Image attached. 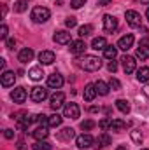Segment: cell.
I'll list each match as a JSON object with an SVG mask.
<instances>
[{
	"instance_id": "obj_10",
	"label": "cell",
	"mask_w": 149,
	"mask_h": 150,
	"mask_svg": "<svg viewBox=\"0 0 149 150\" xmlns=\"http://www.w3.org/2000/svg\"><path fill=\"white\" fill-rule=\"evenodd\" d=\"M49 101H51L49 107H51L53 110H58V108H62L63 103H65V94H63V93H54Z\"/></svg>"
},
{
	"instance_id": "obj_11",
	"label": "cell",
	"mask_w": 149,
	"mask_h": 150,
	"mask_svg": "<svg viewBox=\"0 0 149 150\" xmlns=\"http://www.w3.org/2000/svg\"><path fill=\"white\" fill-rule=\"evenodd\" d=\"M11 98L14 100V103H25L27 100V89L25 87H14L11 93Z\"/></svg>"
},
{
	"instance_id": "obj_1",
	"label": "cell",
	"mask_w": 149,
	"mask_h": 150,
	"mask_svg": "<svg viewBox=\"0 0 149 150\" xmlns=\"http://www.w3.org/2000/svg\"><path fill=\"white\" fill-rule=\"evenodd\" d=\"M77 65H79L84 72H97V70H100L102 61H100V58H97V56H84L82 59L77 61Z\"/></svg>"
},
{
	"instance_id": "obj_14",
	"label": "cell",
	"mask_w": 149,
	"mask_h": 150,
	"mask_svg": "<svg viewBox=\"0 0 149 150\" xmlns=\"http://www.w3.org/2000/svg\"><path fill=\"white\" fill-rule=\"evenodd\" d=\"M86 42L84 40H72L70 42V52L72 54H82L84 51H86Z\"/></svg>"
},
{
	"instance_id": "obj_48",
	"label": "cell",
	"mask_w": 149,
	"mask_h": 150,
	"mask_svg": "<svg viewBox=\"0 0 149 150\" xmlns=\"http://www.w3.org/2000/svg\"><path fill=\"white\" fill-rule=\"evenodd\" d=\"M5 14H7V7L4 5V7H2V16H5Z\"/></svg>"
},
{
	"instance_id": "obj_34",
	"label": "cell",
	"mask_w": 149,
	"mask_h": 150,
	"mask_svg": "<svg viewBox=\"0 0 149 150\" xmlns=\"http://www.w3.org/2000/svg\"><path fill=\"white\" fill-rule=\"evenodd\" d=\"M27 4H28L27 0H18V2L14 4V11H16V12H25V11H27Z\"/></svg>"
},
{
	"instance_id": "obj_51",
	"label": "cell",
	"mask_w": 149,
	"mask_h": 150,
	"mask_svg": "<svg viewBox=\"0 0 149 150\" xmlns=\"http://www.w3.org/2000/svg\"><path fill=\"white\" fill-rule=\"evenodd\" d=\"M140 2H142V4H149V0H140Z\"/></svg>"
},
{
	"instance_id": "obj_22",
	"label": "cell",
	"mask_w": 149,
	"mask_h": 150,
	"mask_svg": "<svg viewBox=\"0 0 149 150\" xmlns=\"http://www.w3.org/2000/svg\"><path fill=\"white\" fill-rule=\"evenodd\" d=\"M32 134H34V138H35V140L39 142V140H46V138L49 136V131H47V127L40 126V127H37V129H35Z\"/></svg>"
},
{
	"instance_id": "obj_23",
	"label": "cell",
	"mask_w": 149,
	"mask_h": 150,
	"mask_svg": "<svg viewBox=\"0 0 149 150\" xmlns=\"http://www.w3.org/2000/svg\"><path fill=\"white\" fill-rule=\"evenodd\" d=\"M123 129H126V122H125V120H121V119H112V122H111V131L119 133V131H123Z\"/></svg>"
},
{
	"instance_id": "obj_43",
	"label": "cell",
	"mask_w": 149,
	"mask_h": 150,
	"mask_svg": "<svg viewBox=\"0 0 149 150\" xmlns=\"http://www.w3.org/2000/svg\"><path fill=\"white\" fill-rule=\"evenodd\" d=\"M14 45H16V40H14V38H7V47H9V49H12Z\"/></svg>"
},
{
	"instance_id": "obj_32",
	"label": "cell",
	"mask_w": 149,
	"mask_h": 150,
	"mask_svg": "<svg viewBox=\"0 0 149 150\" xmlns=\"http://www.w3.org/2000/svg\"><path fill=\"white\" fill-rule=\"evenodd\" d=\"M34 150H51V145L46 140H39L37 143H34Z\"/></svg>"
},
{
	"instance_id": "obj_30",
	"label": "cell",
	"mask_w": 149,
	"mask_h": 150,
	"mask_svg": "<svg viewBox=\"0 0 149 150\" xmlns=\"http://www.w3.org/2000/svg\"><path fill=\"white\" fill-rule=\"evenodd\" d=\"M97 143H98V147H105V145H111V136L109 134H100L98 138H97Z\"/></svg>"
},
{
	"instance_id": "obj_33",
	"label": "cell",
	"mask_w": 149,
	"mask_h": 150,
	"mask_svg": "<svg viewBox=\"0 0 149 150\" xmlns=\"http://www.w3.org/2000/svg\"><path fill=\"white\" fill-rule=\"evenodd\" d=\"M130 136H132V140H133L135 143H139V145H140V143H142V140H144V138H142V133H140L139 129L130 131Z\"/></svg>"
},
{
	"instance_id": "obj_3",
	"label": "cell",
	"mask_w": 149,
	"mask_h": 150,
	"mask_svg": "<svg viewBox=\"0 0 149 150\" xmlns=\"http://www.w3.org/2000/svg\"><path fill=\"white\" fill-rule=\"evenodd\" d=\"M79 115H81V108H79L77 103H65L63 117H67V119H79Z\"/></svg>"
},
{
	"instance_id": "obj_39",
	"label": "cell",
	"mask_w": 149,
	"mask_h": 150,
	"mask_svg": "<svg viewBox=\"0 0 149 150\" xmlns=\"http://www.w3.org/2000/svg\"><path fill=\"white\" fill-rule=\"evenodd\" d=\"M7 32H9L7 25H2V26H0V38H2V40H5V38H7Z\"/></svg>"
},
{
	"instance_id": "obj_16",
	"label": "cell",
	"mask_w": 149,
	"mask_h": 150,
	"mask_svg": "<svg viewBox=\"0 0 149 150\" xmlns=\"http://www.w3.org/2000/svg\"><path fill=\"white\" fill-rule=\"evenodd\" d=\"M75 136L74 129L72 127H63L62 131H58V134H56V138L58 140H62V142H70L72 138Z\"/></svg>"
},
{
	"instance_id": "obj_31",
	"label": "cell",
	"mask_w": 149,
	"mask_h": 150,
	"mask_svg": "<svg viewBox=\"0 0 149 150\" xmlns=\"http://www.w3.org/2000/svg\"><path fill=\"white\" fill-rule=\"evenodd\" d=\"M93 33V26L91 25H82L81 28H79V35L81 37H88V35H91Z\"/></svg>"
},
{
	"instance_id": "obj_2",
	"label": "cell",
	"mask_w": 149,
	"mask_h": 150,
	"mask_svg": "<svg viewBox=\"0 0 149 150\" xmlns=\"http://www.w3.org/2000/svg\"><path fill=\"white\" fill-rule=\"evenodd\" d=\"M49 18H51V11H49L47 7L37 5V7L32 9V19H34L35 23H46Z\"/></svg>"
},
{
	"instance_id": "obj_24",
	"label": "cell",
	"mask_w": 149,
	"mask_h": 150,
	"mask_svg": "<svg viewBox=\"0 0 149 150\" xmlns=\"http://www.w3.org/2000/svg\"><path fill=\"white\" fill-rule=\"evenodd\" d=\"M95 86H97V93L100 94V96H107L109 94V86L104 82V80H98V82H95Z\"/></svg>"
},
{
	"instance_id": "obj_44",
	"label": "cell",
	"mask_w": 149,
	"mask_h": 150,
	"mask_svg": "<svg viewBox=\"0 0 149 150\" xmlns=\"http://www.w3.org/2000/svg\"><path fill=\"white\" fill-rule=\"evenodd\" d=\"M18 150H27V147H25V142H23V140H18Z\"/></svg>"
},
{
	"instance_id": "obj_52",
	"label": "cell",
	"mask_w": 149,
	"mask_h": 150,
	"mask_svg": "<svg viewBox=\"0 0 149 150\" xmlns=\"http://www.w3.org/2000/svg\"><path fill=\"white\" fill-rule=\"evenodd\" d=\"M142 150H148V149H142Z\"/></svg>"
},
{
	"instance_id": "obj_21",
	"label": "cell",
	"mask_w": 149,
	"mask_h": 150,
	"mask_svg": "<svg viewBox=\"0 0 149 150\" xmlns=\"http://www.w3.org/2000/svg\"><path fill=\"white\" fill-rule=\"evenodd\" d=\"M135 56H137L139 59H148L149 58V44H140V45L137 47Z\"/></svg>"
},
{
	"instance_id": "obj_7",
	"label": "cell",
	"mask_w": 149,
	"mask_h": 150,
	"mask_svg": "<svg viewBox=\"0 0 149 150\" xmlns=\"http://www.w3.org/2000/svg\"><path fill=\"white\" fill-rule=\"evenodd\" d=\"M121 63H123L125 74H133L135 68H137V61H135V58H132V56H123V58H121Z\"/></svg>"
},
{
	"instance_id": "obj_37",
	"label": "cell",
	"mask_w": 149,
	"mask_h": 150,
	"mask_svg": "<svg viewBox=\"0 0 149 150\" xmlns=\"http://www.w3.org/2000/svg\"><path fill=\"white\" fill-rule=\"evenodd\" d=\"M111 119H107V117H105V119H102V120H100V127H102V129H104V131H105V129H111Z\"/></svg>"
},
{
	"instance_id": "obj_47",
	"label": "cell",
	"mask_w": 149,
	"mask_h": 150,
	"mask_svg": "<svg viewBox=\"0 0 149 150\" xmlns=\"http://www.w3.org/2000/svg\"><path fill=\"white\" fill-rule=\"evenodd\" d=\"M0 68H2V70L5 68V59H0Z\"/></svg>"
},
{
	"instance_id": "obj_46",
	"label": "cell",
	"mask_w": 149,
	"mask_h": 150,
	"mask_svg": "<svg viewBox=\"0 0 149 150\" xmlns=\"http://www.w3.org/2000/svg\"><path fill=\"white\" fill-rule=\"evenodd\" d=\"M144 94H146V96L149 98V84L146 86V87H144Z\"/></svg>"
},
{
	"instance_id": "obj_8",
	"label": "cell",
	"mask_w": 149,
	"mask_h": 150,
	"mask_svg": "<svg viewBox=\"0 0 149 150\" xmlns=\"http://www.w3.org/2000/svg\"><path fill=\"white\" fill-rule=\"evenodd\" d=\"M104 30L107 33H112V32L117 30V19L114 16H111V14H105L104 16Z\"/></svg>"
},
{
	"instance_id": "obj_35",
	"label": "cell",
	"mask_w": 149,
	"mask_h": 150,
	"mask_svg": "<svg viewBox=\"0 0 149 150\" xmlns=\"http://www.w3.org/2000/svg\"><path fill=\"white\" fill-rule=\"evenodd\" d=\"M109 87H111L112 91H119V89H121V82H119L117 79L111 77V80H109Z\"/></svg>"
},
{
	"instance_id": "obj_38",
	"label": "cell",
	"mask_w": 149,
	"mask_h": 150,
	"mask_svg": "<svg viewBox=\"0 0 149 150\" xmlns=\"http://www.w3.org/2000/svg\"><path fill=\"white\" fill-rule=\"evenodd\" d=\"M65 25H67L69 28H74L75 25H77V21H75V18H74V16H69V18L65 19Z\"/></svg>"
},
{
	"instance_id": "obj_28",
	"label": "cell",
	"mask_w": 149,
	"mask_h": 150,
	"mask_svg": "<svg viewBox=\"0 0 149 150\" xmlns=\"http://www.w3.org/2000/svg\"><path fill=\"white\" fill-rule=\"evenodd\" d=\"M104 56H105L107 59H114V58L117 56V47H114V45H107V47L104 49Z\"/></svg>"
},
{
	"instance_id": "obj_29",
	"label": "cell",
	"mask_w": 149,
	"mask_h": 150,
	"mask_svg": "<svg viewBox=\"0 0 149 150\" xmlns=\"http://www.w3.org/2000/svg\"><path fill=\"white\" fill-rule=\"evenodd\" d=\"M62 120H63V117L58 115V113L49 115V126H51V127H58V126H62Z\"/></svg>"
},
{
	"instance_id": "obj_42",
	"label": "cell",
	"mask_w": 149,
	"mask_h": 150,
	"mask_svg": "<svg viewBox=\"0 0 149 150\" xmlns=\"http://www.w3.org/2000/svg\"><path fill=\"white\" fill-rule=\"evenodd\" d=\"M4 136H5L7 140H12V138H14V131H12V129H5V131H4Z\"/></svg>"
},
{
	"instance_id": "obj_25",
	"label": "cell",
	"mask_w": 149,
	"mask_h": 150,
	"mask_svg": "<svg viewBox=\"0 0 149 150\" xmlns=\"http://www.w3.org/2000/svg\"><path fill=\"white\" fill-rule=\"evenodd\" d=\"M137 80L139 82H149V68L148 67H142L137 70Z\"/></svg>"
},
{
	"instance_id": "obj_5",
	"label": "cell",
	"mask_w": 149,
	"mask_h": 150,
	"mask_svg": "<svg viewBox=\"0 0 149 150\" xmlns=\"http://www.w3.org/2000/svg\"><path fill=\"white\" fill-rule=\"evenodd\" d=\"M93 136L91 134H88V133H82V134H79L77 138H75V143H77V147L79 149H90L91 145H93Z\"/></svg>"
},
{
	"instance_id": "obj_4",
	"label": "cell",
	"mask_w": 149,
	"mask_h": 150,
	"mask_svg": "<svg viewBox=\"0 0 149 150\" xmlns=\"http://www.w3.org/2000/svg\"><path fill=\"white\" fill-rule=\"evenodd\" d=\"M125 18H126V23L133 28H139L142 25V19H140V14L137 11H126L125 12Z\"/></svg>"
},
{
	"instance_id": "obj_41",
	"label": "cell",
	"mask_w": 149,
	"mask_h": 150,
	"mask_svg": "<svg viewBox=\"0 0 149 150\" xmlns=\"http://www.w3.org/2000/svg\"><path fill=\"white\" fill-rule=\"evenodd\" d=\"M107 70H109V72H112V74L117 70V63H116L114 59H111V61H109V65H107Z\"/></svg>"
},
{
	"instance_id": "obj_20",
	"label": "cell",
	"mask_w": 149,
	"mask_h": 150,
	"mask_svg": "<svg viewBox=\"0 0 149 150\" xmlns=\"http://www.w3.org/2000/svg\"><path fill=\"white\" fill-rule=\"evenodd\" d=\"M107 47V40L104 37H95L93 38V42H91V49H95V51H104Z\"/></svg>"
},
{
	"instance_id": "obj_45",
	"label": "cell",
	"mask_w": 149,
	"mask_h": 150,
	"mask_svg": "<svg viewBox=\"0 0 149 150\" xmlns=\"http://www.w3.org/2000/svg\"><path fill=\"white\" fill-rule=\"evenodd\" d=\"M109 4H111V0H98V5H102V7L104 5H109Z\"/></svg>"
},
{
	"instance_id": "obj_49",
	"label": "cell",
	"mask_w": 149,
	"mask_h": 150,
	"mask_svg": "<svg viewBox=\"0 0 149 150\" xmlns=\"http://www.w3.org/2000/svg\"><path fill=\"white\" fill-rule=\"evenodd\" d=\"M146 18H148V21H149V7H148V11H146Z\"/></svg>"
},
{
	"instance_id": "obj_26",
	"label": "cell",
	"mask_w": 149,
	"mask_h": 150,
	"mask_svg": "<svg viewBox=\"0 0 149 150\" xmlns=\"http://www.w3.org/2000/svg\"><path fill=\"white\" fill-rule=\"evenodd\" d=\"M28 75H30V79H32V80H40V79H42V75H44V72H42V68H40V67H34V68H30Z\"/></svg>"
},
{
	"instance_id": "obj_15",
	"label": "cell",
	"mask_w": 149,
	"mask_h": 150,
	"mask_svg": "<svg viewBox=\"0 0 149 150\" xmlns=\"http://www.w3.org/2000/svg\"><path fill=\"white\" fill-rule=\"evenodd\" d=\"M53 40H54L56 44H62V45L72 42V38H70V33H69V32H56V33L53 35Z\"/></svg>"
},
{
	"instance_id": "obj_9",
	"label": "cell",
	"mask_w": 149,
	"mask_h": 150,
	"mask_svg": "<svg viewBox=\"0 0 149 150\" xmlns=\"http://www.w3.org/2000/svg\"><path fill=\"white\" fill-rule=\"evenodd\" d=\"M63 82H65L63 77L60 74H56V72L47 77V87H51V89H60V87L63 86Z\"/></svg>"
},
{
	"instance_id": "obj_40",
	"label": "cell",
	"mask_w": 149,
	"mask_h": 150,
	"mask_svg": "<svg viewBox=\"0 0 149 150\" xmlns=\"http://www.w3.org/2000/svg\"><path fill=\"white\" fill-rule=\"evenodd\" d=\"M86 4V0H70V5L74 7V9H79V7H82Z\"/></svg>"
},
{
	"instance_id": "obj_6",
	"label": "cell",
	"mask_w": 149,
	"mask_h": 150,
	"mask_svg": "<svg viewBox=\"0 0 149 150\" xmlns=\"http://www.w3.org/2000/svg\"><path fill=\"white\" fill-rule=\"evenodd\" d=\"M30 98H32V101H35V103H42L46 98H47V89H44V87H34L32 89V93H30Z\"/></svg>"
},
{
	"instance_id": "obj_18",
	"label": "cell",
	"mask_w": 149,
	"mask_h": 150,
	"mask_svg": "<svg viewBox=\"0 0 149 150\" xmlns=\"http://www.w3.org/2000/svg\"><path fill=\"white\" fill-rule=\"evenodd\" d=\"M97 94H98L97 93V86L95 84H86V87H84V100L86 101H93Z\"/></svg>"
},
{
	"instance_id": "obj_12",
	"label": "cell",
	"mask_w": 149,
	"mask_h": 150,
	"mask_svg": "<svg viewBox=\"0 0 149 150\" xmlns=\"http://www.w3.org/2000/svg\"><path fill=\"white\" fill-rule=\"evenodd\" d=\"M133 35L132 33H126V35H123V37L119 38V42H117V47L121 49V51H128L132 45H133Z\"/></svg>"
},
{
	"instance_id": "obj_19",
	"label": "cell",
	"mask_w": 149,
	"mask_h": 150,
	"mask_svg": "<svg viewBox=\"0 0 149 150\" xmlns=\"http://www.w3.org/2000/svg\"><path fill=\"white\" fill-rule=\"evenodd\" d=\"M14 80H16V75L14 72H4L2 74V86L4 87H11V86H14Z\"/></svg>"
},
{
	"instance_id": "obj_50",
	"label": "cell",
	"mask_w": 149,
	"mask_h": 150,
	"mask_svg": "<svg viewBox=\"0 0 149 150\" xmlns=\"http://www.w3.org/2000/svg\"><path fill=\"white\" fill-rule=\"evenodd\" d=\"M116 150H126V147H117Z\"/></svg>"
},
{
	"instance_id": "obj_36",
	"label": "cell",
	"mask_w": 149,
	"mask_h": 150,
	"mask_svg": "<svg viewBox=\"0 0 149 150\" xmlns=\"http://www.w3.org/2000/svg\"><path fill=\"white\" fill-rule=\"evenodd\" d=\"M93 127H95V122L90 120V119L84 120V122H81V129H82V131H90V129H93Z\"/></svg>"
},
{
	"instance_id": "obj_13",
	"label": "cell",
	"mask_w": 149,
	"mask_h": 150,
	"mask_svg": "<svg viewBox=\"0 0 149 150\" xmlns=\"http://www.w3.org/2000/svg\"><path fill=\"white\" fill-rule=\"evenodd\" d=\"M54 59H56V56H54L53 51H40V52H39V61H40L42 65H51Z\"/></svg>"
},
{
	"instance_id": "obj_17",
	"label": "cell",
	"mask_w": 149,
	"mask_h": 150,
	"mask_svg": "<svg viewBox=\"0 0 149 150\" xmlns=\"http://www.w3.org/2000/svg\"><path fill=\"white\" fill-rule=\"evenodd\" d=\"M18 59H19L21 63H28V61H32V59H34V51H32L30 47L21 49L19 54H18Z\"/></svg>"
},
{
	"instance_id": "obj_27",
	"label": "cell",
	"mask_w": 149,
	"mask_h": 150,
	"mask_svg": "<svg viewBox=\"0 0 149 150\" xmlns=\"http://www.w3.org/2000/svg\"><path fill=\"white\" fill-rule=\"evenodd\" d=\"M116 107L121 113H130V103L126 100H117L116 101Z\"/></svg>"
}]
</instances>
